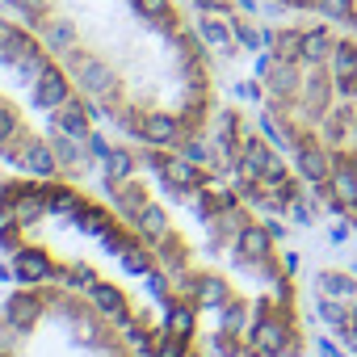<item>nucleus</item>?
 Wrapping results in <instances>:
<instances>
[{
    "label": "nucleus",
    "instance_id": "6e6552de",
    "mask_svg": "<svg viewBox=\"0 0 357 357\" xmlns=\"http://www.w3.org/2000/svg\"><path fill=\"white\" fill-rule=\"evenodd\" d=\"M315 298H319V311L328 315L332 332L357 353V282L349 273H319Z\"/></svg>",
    "mask_w": 357,
    "mask_h": 357
},
{
    "label": "nucleus",
    "instance_id": "0eeeda50",
    "mask_svg": "<svg viewBox=\"0 0 357 357\" xmlns=\"http://www.w3.org/2000/svg\"><path fill=\"white\" fill-rule=\"evenodd\" d=\"M202 143H211V168L223 172L261 215L294 223H311L319 215V198L303 181L294 160L282 151V143L273 147V139L261 135L236 105L215 109V122L202 135Z\"/></svg>",
    "mask_w": 357,
    "mask_h": 357
},
{
    "label": "nucleus",
    "instance_id": "20e7f679",
    "mask_svg": "<svg viewBox=\"0 0 357 357\" xmlns=\"http://www.w3.org/2000/svg\"><path fill=\"white\" fill-rule=\"evenodd\" d=\"M261 109L319 206L357 231V30L324 17L278 26L261 59Z\"/></svg>",
    "mask_w": 357,
    "mask_h": 357
},
{
    "label": "nucleus",
    "instance_id": "1a4fd4ad",
    "mask_svg": "<svg viewBox=\"0 0 357 357\" xmlns=\"http://www.w3.org/2000/svg\"><path fill=\"white\" fill-rule=\"evenodd\" d=\"M265 5H278V9H290V13H303V17H324V22H336L344 30H357V0H265Z\"/></svg>",
    "mask_w": 357,
    "mask_h": 357
},
{
    "label": "nucleus",
    "instance_id": "7ed1b4c3",
    "mask_svg": "<svg viewBox=\"0 0 357 357\" xmlns=\"http://www.w3.org/2000/svg\"><path fill=\"white\" fill-rule=\"evenodd\" d=\"M0 257L22 282L93 298L143 357L211 353L147 236L80 181L13 176L0 185Z\"/></svg>",
    "mask_w": 357,
    "mask_h": 357
},
{
    "label": "nucleus",
    "instance_id": "f03ea898",
    "mask_svg": "<svg viewBox=\"0 0 357 357\" xmlns=\"http://www.w3.org/2000/svg\"><path fill=\"white\" fill-rule=\"evenodd\" d=\"M76 76L105 122L155 147H198L215 72L176 0H5Z\"/></svg>",
    "mask_w": 357,
    "mask_h": 357
},
{
    "label": "nucleus",
    "instance_id": "423d86ee",
    "mask_svg": "<svg viewBox=\"0 0 357 357\" xmlns=\"http://www.w3.org/2000/svg\"><path fill=\"white\" fill-rule=\"evenodd\" d=\"M0 357H143L139 344L84 294L26 282L0 298Z\"/></svg>",
    "mask_w": 357,
    "mask_h": 357
},
{
    "label": "nucleus",
    "instance_id": "f257e3e1",
    "mask_svg": "<svg viewBox=\"0 0 357 357\" xmlns=\"http://www.w3.org/2000/svg\"><path fill=\"white\" fill-rule=\"evenodd\" d=\"M105 198L147 236L215 357H303V290L265 215L181 147L126 139L101 155Z\"/></svg>",
    "mask_w": 357,
    "mask_h": 357
},
{
    "label": "nucleus",
    "instance_id": "39448f33",
    "mask_svg": "<svg viewBox=\"0 0 357 357\" xmlns=\"http://www.w3.org/2000/svg\"><path fill=\"white\" fill-rule=\"evenodd\" d=\"M97 105L59 55L0 13V164L17 176L80 181L97 160Z\"/></svg>",
    "mask_w": 357,
    "mask_h": 357
}]
</instances>
